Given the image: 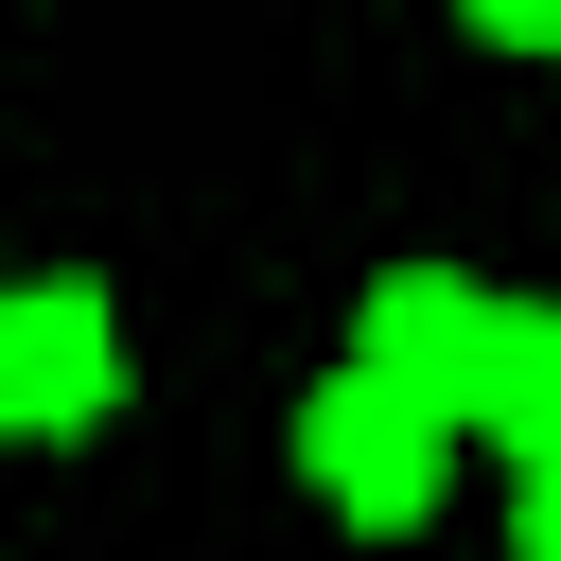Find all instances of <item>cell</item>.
<instances>
[{"instance_id":"cell-4","label":"cell","mask_w":561,"mask_h":561,"mask_svg":"<svg viewBox=\"0 0 561 561\" xmlns=\"http://www.w3.org/2000/svg\"><path fill=\"white\" fill-rule=\"evenodd\" d=\"M473 438L508 473L561 456V316H491V368H473Z\"/></svg>"},{"instance_id":"cell-1","label":"cell","mask_w":561,"mask_h":561,"mask_svg":"<svg viewBox=\"0 0 561 561\" xmlns=\"http://www.w3.org/2000/svg\"><path fill=\"white\" fill-rule=\"evenodd\" d=\"M456 438H473V421H456L438 386L368 368V351H351V368L298 403V473H316L351 526H421V508H438V473H456Z\"/></svg>"},{"instance_id":"cell-2","label":"cell","mask_w":561,"mask_h":561,"mask_svg":"<svg viewBox=\"0 0 561 561\" xmlns=\"http://www.w3.org/2000/svg\"><path fill=\"white\" fill-rule=\"evenodd\" d=\"M105 386H123L105 298H88V280H35V298L0 316V421H18V438H88V421H105Z\"/></svg>"},{"instance_id":"cell-5","label":"cell","mask_w":561,"mask_h":561,"mask_svg":"<svg viewBox=\"0 0 561 561\" xmlns=\"http://www.w3.org/2000/svg\"><path fill=\"white\" fill-rule=\"evenodd\" d=\"M456 18H473L491 53H543V70H561V0H456Z\"/></svg>"},{"instance_id":"cell-6","label":"cell","mask_w":561,"mask_h":561,"mask_svg":"<svg viewBox=\"0 0 561 561\" xmlns=\"http://www.w3.org/2000/svg\"><path fill=\"white\" fill-rule=\"evenodd\" d=\"M508 561H561V456L526 473V508H508Z\"/></svg>"},{"instance_id":"cell-3","label":"cell","mask_w":561,"mask_h":561,"mask_svg":"<svg viewBox=\"0 0 561 561\" xmlns=\"http://www.w3.org/2000/svg\"><path fill=\"white\" fill-rule=\"evenodd\" d=\"M491 316H508V298H473L456 263H386V280H368V333H351V351H368V368H403V386H438V403L473 421V368H491Z\"/></svg>"}]
</instances>
